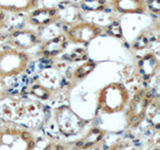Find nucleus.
Returning a JSON list of instances; mask_svg holds the SVG:
<instances>
[{
	"label": "nucleus",
	"mask_w": 160,
	"mask_h": 150,
	"mask_svg": "<svg viewBox=\"0 0 160 150\" xmlns=\"http://www.w3.org/2000/svg\"><path fill=\"white\" fill-rule=\"evenodd\" d=\"M53 118L59 132L65 137H71L79 134L87 123L86 120L80 117L67 105L55 107L53 109Z\"/></svg>",
	"instance_id": "obj_5"
},
{
	"label": "nucleus",
	"mask_w": 160,
	"mask_h": 150,
	"mask_svg": "<svg viewBox=\"0 0 160 150\" xmlns=\"http://www.w3.org/2000/svg\"><path fill=\"white\" fill-rule=\"evenodd\" d=\"M150 43V39L148 38V36L145 33H141L139 34V36L134 40L132 43V48L134 50H143L146 49Z\"/></svg>",
	"instance_id": "obj_17"
},
{
	"label": "nucleus",
	"mask_w": 160,
	"mask_h": 150,
	"mask_svg": "<svg viewBox=\"0 0 160 150\" xmlns=\"http://www.w3.org/2000/svg\"><path fill=\"white\" fill-rule=\"evenodd\" d=\"M103 28L100 25L90 21H80L65 30L64 35L67 41L72 44H87L101 36Z\"/></svg>",
	"instance_id": "obj_6"
},
{
	"label": "nucleus",
	"mask_w": 160,
	"mask_h": 150,
	"mask_svg": "<svg viewBox=\"0 0 160 150\" xmlns=\"http://www.w3.org/2000/svg\"><path fill=\"white\" fill-rule=\"evenodd\" d=\"M38 5L39 0H0V12L28 13Z\"/></svg>",
	"instance_id": "obj_11"
},
{
	"label": "nucleus",
	"mask_w": 160,
	"mask_h": 150,
	"mask_svg": "<svg viewBox=\"0 0 160 150\" xmlns=\"http://www.w3.org/2000/svg\"><path fill=\"white\" fill-rule=\"evenodd\" d=\"M103 32L108 34L109 36L117 38V39H124L123 31L121 27V23L118 20H114V21L110 22L107 26L103 28Z\"/></svg>",
	"instance_id": "obj_16"
},
{
	"label": "nucleus",
	"mask_w": 160,
	"mask_h": 150,
	"mask_svg": "<svg viewBox=\"0 0 160 150\" xmlns=\"http://www.w3.org/2000/svg\"><path fill=\"white\" fill-rule=\"evenodd\" d=\"M112 11L120 14H146V0H108Z\"/></svg>",
	"instance_id": "obj_10"
},
{
	"label": "nucleus",
	"mask_w": 160,
	"mask_h": 150,
	"mask_svg": "<svg viewBox=\"0 0 160 150\" xmlns=\"http://www.w3.org/2000/svg\"><path fill=\"white\" fill-rule=\"evenodd\" d=\"M78 6L85 12H103L109 8L108 0H79Z\"/></svg>",
	"instance_id": "obj_14"
},
{
	"label": "nucleus",
	"mask_w": 160,
	"mask_h": 150,
	"mask_svg": "<svg viewBox=\"0 0 160 150\" xmlns=\"http://www.w3.org/2000/svg\"><path fill=\"white\" fill-rule=\"evenodd\" d=\"M130 99V92L121 82H110L100 88L97 94V109L111 115L123 112Z\"/></svg>",
	"instance_id": "obj_2"
},
{
	"label": "nucleus",
	"mask_w": 160,
	"mask_h": 150,
	"mask_svg": "<svg viewBox=\"0 0 160 150\" xmlns=\"http://www.w3.org/2000/svg\"><path fill=\"white\" fill-rule=\"evenodd\" d=\"M95 67H96V62L93 60H86L73 70L72 80L75 82L81 81L84 78H86L90 73L93 72Z\"/></svg>",
	"instance_id": "obj_15"
},
{
	"label": "nucleus",
	"mask_w": 160,
	"mask_h": 150,
	"mask_svg": "<svg viewBox=\"0 0 160 150\" xmlns=\"http://www.w3.org/2000/svg\"><path fill=\"white\" fill-rule=\"evenodd\" d=\"M31 55L27 51L7 47L0 50V79L13 78L21 75L31 63Z\"/></svg>",
	"instance_id": "obj_3"
},
{
	"label": "nucleus",
	"mask_w": 160,
	"mask_h": 150,
	"mask_svg": "<svg viewBox=\"0 0 160 150\" xmlns=\"http://www.w3.org/2000/svg\"><path fill=\"white\" fill-rule=\"evenodd\" d=\"M68 59L72 62L76 61H86L88 60V53L86 52V50L82 48H77L74 49L71 53H69L67 55Z\"/></svg>",
	"instance_id": "obj_18"
},
{
	"label": "nucleus",
	"mask_w": 160,
	"mask_h": 150,
	"mask_svg": "<svg viewBox=\"0 0 160 150\" xmlns=\"http://www.w3.org/2000/svg\"><path fill=\"white\" fill-rule=\"evenodd\" d=\"M105 135V132L102 129L98 127H93L89 130V132L85 135V136L78 141L76 144V147L82 150H87L94 147L95 145H97L101 140L103 139Z\"/></svg>",
	"instance_id": "obj_13"
},
{
	"label": "nucleus",
	"mask_w": 160,
	"mask_h": 150,
	"mask_svg": "<svg viewBox=\"0 0 160 150\" xmlns=\"http://www.w3.org/2000/svg\"><path fill=\"white\" fill-rule=\"evenodd\" d=\"M41 150H69V146L64 142L50 141Z\"/></svg>",
	"instance_id": "obj_19"
},
{
	"label": "nucleus",
	"mask_w": 160,
	"mask_h": 150,
	"mask_svg": "<svg viewBox=\"0 0 160 150\" xmlns=\"http://www.w3.org/2000/svg\"><path fill=\"white\" fill-rule=\"evenodd\" d=\"M7 24H8L7 15L3 12H0V31L6 28Z\"/></svg>",
	"instance_id": "obj_21"
},
{
	"label": "nucleus",
	"mask_w": 160,
	"mask_h": 150,
	"mask_svg": "<svg viewBox=\"0 0 160 150\" xmlns=\"http://www.w3.org/2000/svg\"><path fill=\"white\" fill-rule=\"evenodd\" d=\"M153 92L148 88H140L130 97L126 110V123L129 128L139 127L146 118L148 108L153 101Z\"/></svg>",
	"instance_id": "obj_4"
},
{
	"label": "nucleus",
	"mask_w": 160,
	"mask_h": 150,
	"mask_svg": "<svg viewBox=\"0 0 160 150\" xmlns=\"http://www.w3.org/2000/svg\"><path fill=\"white\" fill-rule=\"evenodd\" d=\"M37 138L30 129L14 122L0 125V150H35Z\"/></svg>",
	"instance_id": "obj_1"
},
{
	"label": "nucleus",
	"mask_w": 160,
	"mask_h": 150,
	"mask_svg": "<svg viewBox=\"0 0 160 150\" xmlns=\"http://www.w3.org/2000/svg\"><path fill=\"white\" fill-rule=\"evenodd\" d=\"M159 67V60L153 52H147L138 60L137 70L143 79H149L154 76Z\"/></svg>",
	"instance_id": "obj_12"
},
{
	"label": "nucleus",
	"mask_w": 160,
	"mask_h": 150,
	"mask_svg": "<svg viewBox=\"0 0 160 150\" xmlns=\"http://www.w3.org/2000/svg\"><path fill=\"white\" fill-rule=\"evenodd\" d=\"M40 34L32 28H17L10 31L7 35L9 47L27 51L41 44Z\"/></svg>",
	"instance_id": "obj_7"
},
{
	"label": "nucleus",
	"mask_w": 160,
	"mask_h": 150,
	"mask_svg": "<svg viewBox=\"0 0 160 150\" xmlns=\"http://www.w3.org/2000/svg\"><path fill=\"white\" fill-rule=\"evenodd\" d=\"M68 41L65 37L64 33H60L58 35L45 40L41 42L39 48V54L44 58H55L62 54L65 49L68 46Z\"/></svg>",
	"instance_id": "obj_9"
},
{
	"label": "nucleus",
	"mask_w": 160,
	"mask_h": 150,
	"mask_svg": "<svg viewBox=\"0 0 160 150\" xmlns=\"http://www.w3.org/2000/svg\"><path fill=\"white\" fill-rule=\"evenodd\" d=\"M147 11L158 15L160 13V0H146Z\"/></svg>",
	"instance_id": "obj_20"
},
{
	"label": "nucleus",
	"mask_w": 160,
	"mask_h": 150,
	"mask_svg": "<svg viewBox=\"0 0 160 150\" xmlns=\"http://www.w3.org/2000/svg\"><path fill=\"white\" fill-rule=\"evenodd\" d=\"M61 19L60 9L51 7H36L27 13L26 21L29 25L38 28H45L58 22Z\"/></svg>",
	"instance_id": "obj_8"
}]
</instances>
